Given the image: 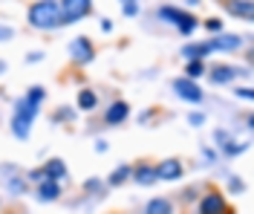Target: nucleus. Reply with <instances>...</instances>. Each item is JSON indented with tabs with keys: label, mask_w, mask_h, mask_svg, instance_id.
Returning a JSON list of instances; mask_svg holds the SVG:
<instances>
[{
	"label": "nucleus",
	"mask_w": 254,
	"mask_h": 214,
	"mask_svg": "<svg viewBox=\"0 0 254 214\" xmlns=\"http://www.w3.org/2000/svg\"><path fill=\"white\" fill-rule=\"evenodd\" d=\"M47 99V90L41 87V84H35L26 90V96L23 99L15 101V110H12V136L20 139V142H26L32 136V125H35V119L41 113V104Z\"/></svg>",
	"instance_id": "1"
},
{
	"label": "nucleus",
	"mask_w": 254,
	"mask_h": 214,
	"mask_svg": "<svg viewBox=\"0 0 254 214\" xmlns=\"http://www.w3.org/2000/svg\"><path fill=\"white\" fill-rule=\"evenodd\" d=\"M26 20H29L32 29H38V32L61 29L64 26V15H61L58 0H35L29 9H26Z\"/></svg>",
	"instance_id": "2"
},
{
	"label": "nucleus",
	"mask_w": 254,
	"mask_h": 214,
	"mask_svg": "<svg viewBox=\"0 0 254 214\" xmlns=\"http://www.w3.org/2000/svg\"><path fill=\"white\" fill-rule=\"evenodd\" d=\"M156 17H159V20H165V23H171L179 35H193V32H196V26H199L196 15H190V12L179 9V6H171V3L159 6Z\"/></svg>",
	"instance_id": "3"
},
{
	"label": "nucleus",
	"mask_w": 254,
	"mask_h": 214,
	"mask_svg": "<svg viewBox=\"0 0 254 214\" xmlns=\"http://www.w3.org/2000/svg\"><path fill=\"white\" fill-rule=\"evenodd\" d=\"M66 52H69V61L78 67H90L95 61V44L87 38V35H78V38H72L69 41V47H66Z\"/></svg>",
	"instance_id": "4"
},
{
	"label": "nucleus",
	"mask_w": 254,
	"mask_h": 214,
	"mask_svg": "<svg viewBox=\"0 0 254 214\" xmlns=\"http://www.w3.org/2000/svg\"><path fill=\"white\" fill-rule=\"evenodd\" d=\"M196 214H231V209H228L225 194L211 188V191H205L202 197L196 200Z\"/></svg>",
	"instance_id": "5"
},
{
	"label": "nucleus",
	"mask_w": 254,
	"mask_h": 214,
	"mask_svg": "<svg viewBox=\"0 0 254 214\" xmlns=\"http://www.w3.org/2000/svg\"><path fill=\"white\" fill-rule=\"evenodd\" d=\"M174 93H176V99L185 101V104H202V99H205L199 81H190V78H185V75L174 78Z\"/></svg>",
	"instance_id": "6"
},
{
	"label": "nucleus",
	"mask_w": 254,
	"mask_h": 214,
	"mask_svg": "<svg viewBox=\"0 0 254 214\" xmlns=\"http://www.w3.org/2000/svg\"><path fill=\"white\" fill-rule=\"evenodd\" d=\"M58 6H61V15H64V26L78 23L93 12V0H58Z\"/></svg>",
	"instance_id": "7"
},
{
	"label": "nucleus",
	"mask_w": 254,
	"mask_h": 214,
	"mask_svg": "<svg viewBox=\"0 0 254 214\" xmlns=\"http://www.w3.org/2000/svg\"><path fill=\"white\" fill-rule=\"evenodd\" d=\"M0 177H3V182H6V188H9L12 197H23V194L29 191L26 174H20L17 165H3V168H0Z\"/></svg>",
	"instance_id": "8"
},
{
	"label": "nucleus",
	"mask_w": 254,
	"mask_h": 214,
	"mask_svg": "<svg viewBox=\"0 0 254 214\" xmlns=\"http://www.w3.org/2000/svg\"><path fill=\"white\" fill-rule=\"evenodd\" d=\"M205 75H208V81L211 84H217V87H222V84H234L243 75V70L234 64H214L211 70H205Z\"/></svg>",
	"instance_id": "9"
},
{
	"label": "nucleus",
	"mask_w": 254,
	"mask_h": 214,
	"mask_svg": "<svg viewBox=\"0 0 254 214\" xmlns=\"http://www.w3.org/2000/svg\"><path fill=\"white\" fill-rule=\"evenodd\" d=\"M208 47H211V52H237L243 47V35H237V32L211 35L208 38Z\"/></svg>",
	"instance_id": "10"
},
{
	"label": "nucleus",
	"mask_w": 254,
	"mask_h": 214,
	"mask_svg": "<svg viewBox=\"0 0 254 214\" xmlns=\"http://www.w3.org/2000/svg\"><path fill=\"white\" fill-rule=\"evenodd\" d=\"M182 177H185V165H182V159H176V156H171V159H162V162L156 165V180L179 182Z\"/></svg>",
	"instance_id": "11"
},
{
	"label": "nucleus",
	"mask_w": 254,
	"mask_h": 214,
	"mask_svg": "<svg viewBox=\"0 0 254 214\" xmlns=\"http://www.w3.org/2000/svg\"><path fill=\"white\" fill-rule=\"evenodd\" d=\"M127 116H130V104H127L125 99H116L113 104H107V110H104V125H107V128H116V125L127 122Z\"/></svg>",
	"instance_id": "12"
},
{
	"label": "nucleus",
	"mask_w": 254,
	"mask_h": 214,
	"mask_svg": "<svg viewBox=\"0 0 254 214\" xmlns=\"http://www.w3.org/2000/svg\"><path fill=\"white\" fill-rule=\"evenodd\" d=\"M214 139L220 142V150L225 153V156H240V153H246V148H249L246 142H237V139H234L231 133L222 131V128H220L217 133H214Z\"/></svg>",
	"instance_id": "13"
},
{
	"label": "nucleus",
	"mask_w": 254,
	"mask_h": 214,
	"mask_svg": "<svg viewBox=\"0 0 254 214\" xmlns=\"http://www.w3.org/2000/svg\"><path fill=\"white\" fill-rule=\"evenodd\" d=\"M61 194H64L61 182H55V180H41L35 185V197L41 200V203H58Z\"/></svg>",
	"instance_id": "14"
},
{
	"label": "nucleus",
	"mask_w": 254,
	"mask_h": 214,
	"mask_svg": "<svg viewBox=\"0 0 254 214\" xmlns=\"http://www.w3.org/2000/svg\"><path fill=\"white\" fill-rule=\"evenodd\" d=\"M225 12L231 17H240V20L252 23L254 20V3L252 0H225Z\"/></svg>",
	"instance_id": "15"
},
{
	"label": "nucleus",
	"mask_w": 254,
	"mask_h": 214,
	"mask_svg": "<svg viewBox=\"0 0 254 214\" xmlns=\"http://www.w3.org/2000/svg\"><path fill=\"white\" fill-rule=\"evenodd\" d=\"M130 180H136L139 185H153L156 180V165H150V162H139V165H133L130 168Z\"/></svg>",
	"instance_id": "16"
},
{
	"label": "nucleus",
	"mask_w": 254,
	"mask_h": 214,
	"mask_svg": "<svg viewBox=\"0 0 254 214\" xmlns=\"http://www.w3.org/2000/svg\"><path fill=\"white\" fill-rule=\"evenodd\" d=\"M41 174H44V180H55L61 182L69 171H66V162L64 159H58V156H52V159H47V162L41 165Z\"/></svg>",
	"instance_id": "17"
},
{
	"label": "nucleus",
	"mask_w": 254,
	"mask_h": 214,
	"mask_svg": "<svg viewBox=\"0 0 254 214\" xmlns=\"http://www.w3.org/2000/svg\"><path fill=\"white\" fill-rule=\"evenodd\" d=\"M208 55H211L208 41H199V44H185V47H182V58H185V61H205Z\"/></svg>",
	"instance_id": "18"
},
{
	"label": "nucleus",
	"mask_w": 254,
	"mask_h": 214,
	"mask_svg": "<svg viewBox=\"0 0 254 214\" xmlns=\"http://www.w3.org/2000/svg\"><path fill=\"white\" fill-rule=\"evenodd\" d=\"M142 214H174V200H171V197H153V200H147Z\"/></svg>",
	"instance_id": "19"
},
{
	"label": "nucleus",
	"mask_w": 254,
	"mask_h": 214,
	"mask_svg": "<svg viewBox=\"0 0 254 214\" xmlns=\"http://www.w3.org/2000/svg\"><path fill=\"white\" fill-rule=\"evenodd\" d=\"M75 104H78V110L90 113V110H95V107H98V93H95V90H90V87H84V90H78V99H75Z\"/></svg>",
	"instance_id": "20"
},
{
	"label": "nucleus",
	"mask_w": 254,
	"mask_h": 214,
	"mask_svg": "<svg viewBox=\"0 0 254 214\" xmlns=\"http://www.w3.org/2000/svg\"><path fill=\"white\" fill-rule=\"evenodd\" d=\"M130 168H133V165H119V168H113L110 177H107V185H110V188L125 185V182L130 180Z\"/></svg>",
	"instance_id": "21"
},
{
	"label": "nucleus",
	"mask_w": 254,
	"mask_h": 214,
	"mask_svg": "<svg viewBox=\"0 0 254 214\" xmlns=\"http://www.w3.org/2000/svg\"><path fill=\"white\" fill-rule=\"evenodd\" d=\"M199 75H205V61H188L185 64V78L196 81Z\"/></svg>",
	"instance_id": "22"
},
{
	"label": "nucleus",
	"mask_w": 254,
	"mask_h": 214,
	"mask_svg": "<svg viewBox=\"0 0 254 214\" xmlns=\"http://www.w3.org/2000/svg\"><path fill=\"white\" fill-rule=\"evenodd\" d=\"M75 119V110L72 107H58L55 113H52V122H58V125H64V122H72Z\"/></svg>",
	"instance_id": "23"
},
{
	"label": "nucleus",
	"mask_w": 254,
	"mask_h": 214,
	"mask_svg": "<svg viewBox=\"0 0 254 214\" xmlns=\"http://www.w3.org/2000/svg\"><path fill=\"white\" fill-rule=\"evenodd\" d=\"M205 29L211 35H220L222 32V20H220V17H208V20H205Z\"/></svg>",
	"instance_id": "24"
},
{
	"label": "nucleus",
	"mask_w": 254,
	"mask_h": 214,
	"mask_svg": "<svg viewBox=\"0 0 254 214\" xmlns=\"http://www.w3.org/2000/svg\"><path fill=\"white\" fill-rule=\"evenodd\" d=\"M15 38V29L9 26V23H0V44H6V41H12Z\"/></svg>",
	"instance_id": "25"
},
{
	"label": "nucleus",
	"mask_w": 254,
	"mask_h": 214,
	"mask_svg": "<svg viewBox=\"0 0 254 214\" xmlns=\"http://www.w3.org/2000/svg\"><path fill=\"white\" fill-rule=\"evenodd\" d=\"M234 96L243 101H252L254 99V93H252V87H234Z\"/></svg>",
	"instance_id": "26"
},
{
	"label": "nucleus",
	"mask_w": 254,
	"mask_h": 214,
	"mask_svg": "<svg viewBox=\"0 0 254 214\" xmlns=\"http://www.w3.org/2000/svg\"><path fill=\"white\" fill-rule=\"evenodd\" d=\"M98 188H101V180H98V177H90V180L84 182V191H87V194H95Z\"/></svg>",
	"instance_id": "27"
},
{
	"label": "nucleus",
	"mask_w": 254,
	"mask_h": 214,
	"mask_svg": "<svg viewBox=\"0 0 254 214\" xmlns=\"http://www.w3.org/2000/svg\"><path fill=\"white\" fill-rule=\"evenodd\" d=\"M228 188H231L234 194H243V191H246V182L240 180V177H231V180H228Z\"/></svg>",
	"instance_id": "28"
},
{
	"label": "nucleus",
	"mask_w": 254,
	"mask_h": 214,
	"mask_svg": "<svg viewBox=\"0 0 254 214\" xmlns=\"http://www.w3.org/2000/svg\"><path fill=\"white\" fill-rule=\"evenodd\" d=\"M188 122L193 125V128H202V125H205V113H190Z\"/></svg>",
	"instance_id": "29"
},
{
	"label": "nucleus",
	"mask_w": 254,
	"mask_h": 214,
	"mask_svg": "<svg viewBox=\"0 0 254 214\" xmlns=\"http://www.w3.org/2000/svg\"><path fill=\"white\" fill-rule=\"evenodd\" d=\"M125 15L127 17H136V15H139V3H125Z\"/></svg>",
	"instance_id": "30"
},
{
	"label": "nucleus",
	"mask_w": 254,
	"mask_h": 214,
	"mask_svg": "<svg viewBox=\"0 0 254 214\" xmlns=\"http://www.w3.org/2000/svg\"><path fill=\"white\" fill-rule=\"evenodd\" d=\"M26 61H29V64H38V61H44V52H32V55H26Z\"/></svg>",
	"instance_id": "31"
},
{
	"label": "nucleus",
	"mask_w": 254,
	"mask_h": 214,
	"mask_svg": "<svg viewBox=\"0 0 254 214\" xmlns=\"http://www.w3.org/2000/svg\"><path fill=\"white\" fill-rule=\"evenodd\" d=\"M101 32H113V20L110 17H101Z\"/></svg>",
	"instance_id": "32"
},
{
	"label": "nucleus",
	"mask_w": 254,
	"mask_h": 214,
	"mask_svg": "<svg viewBox=\"0 0 254 214\" xmlns=\"http://www.w3.org/2000/svg\"><path fill=\"white\" fill-rule=\"evenodd\" d=\"M202 159H211V162H214V159H217V153H214L211 148H202Z\"/></svg>",
	"instance_id": "33"
},
{
	"label": "nucleus",
	"mask_w": 254,
	"mask_h": 214,
	"mask_svg": "<svg viewBox=\"0 0 254 214\" xmlns=\"http://www.w3.org/2000/svg\"><path fill=\"white\" fill-rule=\"evenodd\" d=\"M95 150H98V153H104V150H107V142H104V139H98V142H95Z\"/></svg>",
	"instance_id": "34"
},
{
	"label": "nucleus",
	"mask_w": 254,
	"mask_h": 214,
	"mask_svg": "<svg viewBox=\"0 0 254 214\" xmlns=\"http://www.w3.org/2000/svg\"><path fill=\"white\" fill-rule=\"evenodd\" d=\"M0 72H6V61H0Z\"/></svg>",
	"instance_id": "35"
},
{
	"label": "nucleus",
	"mask_w": 254,
	"mask_h": 214,
	"mask_svg": "<svg viewBox=\"0 0 254 214\" xmlns=\"http://www.w3.org/2000/svg\"><path fill=\"white\" fill-rule=\"evenodd\" d=\"M122 3H139V0H122Z\"/></svg>",
	"instance_id": "36"
}]
</instances>
